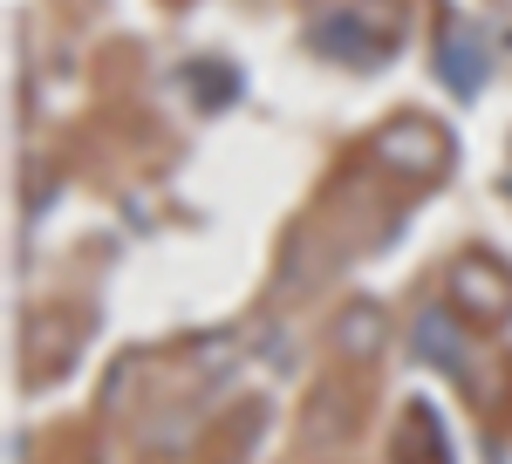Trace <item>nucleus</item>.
Returning <instances> with one entry per match:
<instances>
[{
    "label": "nucleus",
    "mask_w": 512,
    "mask_h": 464,
    "mask_svg": "<svg viewBox=\"0 0 512 464\" xmlns=\"http://www.w3.org/2000/svg\"><path fill=\"white\" fill-rule=\"evenodd\" d=\"M383 157H410V164L431 171L437 157H444V144H437L431 130H390V137H383Z\"/></svg>",
    "instance_id": "obj_1"
},
{
    "label": "nucleus",
    "mask_w": 512,
    "mask_h": 464,
    "mask_svg": "<svg viewBox=\"0 0 512 464\" xmlns=\"http://www.w3.org/2000/svg\"><path fill=\"white\" fill-rule=\"evenodd\" d=\"M376 342H383V314H376V308H355L349 321H342V348H355V355H376Z\"/></svg>",
    "instance_id": "obj_2"
},
{
    "label": "nucleus",
    "mask_w": 512,
    "mask_h": 464,
    "mask_svg": "<svg viewBox=\"0 0 512 464\" xmlns=\"http://www.w3.org/2000/svg\"><path fill=\"white\" fill-rule=\"evenodd\" d=\"M465 287H472V308H478V314H499V308H506V294H499V273H492V267L458 273V294H465Z\"/></svg>",
    "instance_id": "obj_3"
}]
</instances>
